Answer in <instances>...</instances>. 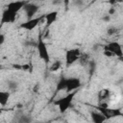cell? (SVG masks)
<instances>
[{"label":"cell","instance_id":"cell-17","mask_svg":"<svg viewBox=\"0 0 123 123\" xmlns=\"http://www.w3.org/2000/svg\"><path fill=\"white\" fill-rule=\"evenodd\" d=\"M18 88V83L15 81H9L8 82V89L11 92H14L16 91Z\"/></svg>","mask_w":123,"mask_h":123},{"label":"cell","instance_id":"cell-2","mask_svg":"<svg viewBox=\"0 0 123 123\" xmlns=\"http://www.w3.org/2000/svg\"><path fill=\"white\" fill-rule=\"evenodd\" d=\"M37 54H38L39 59L41 61H43L46 64L50 63L51 58H50L49 50H48L47 44L45 43L41 35L38 36V39H37Z\"/></svg>","mask_w":123,"mask_h":123},{"label":"cell","instance_id":"cell-9","mask_svg":"<svg viewBox=\"0 0 123 123\" xmlns=\"http://www.w3.org/2000/svg\"><path fill=\"white\" fill-rule=\"evenodd\" d=\"M82 86V83H81V80L77 77H68L67 79V88H66V93L67 92H71V91H74V90H77L81 87Z\"/></svg>","mask_w":123,"mask_h":123},{"label":"cell","instance_id":"cell-11","mask_svg":"<svg viewBox=\"0 0 123 123\" xmlns=\"http://www.w3.org/2000/svg\"><path fill=\"white\" fill-rule=\"evenodd\" d=\"M89 116H90L92 122H94V123H103V122L107 121L106 116L97 110L89 111Z\"/></svg>","mask_w":123,"mask_h":123},{"label":"cell","instance_id":"cell-25","mask_svg":"<svg viewBox=\"0 0 123 123\" xmlns=\"http://www.w3.org/2000/svg\"><path fill=\"white\" fill-rule=\"evenodd\" d=\"M97 1H98V0H92L91 3H95V2H97Z\"/></svg>","mask_w":123,"mask_h":123},{"label":"cell","instance_id":"cell-12","mask_svg":"<svg viewBox=\"0 0 123 123\" xmlns=\"http://www.w3.org/2000/svg\"><path fill=\"white\" fill-rule=\"evenodd\" d=\"M58 15H59L58 11H52V12H49L46 14H44L45 24H46V27L47 28H49L54 22H56V20L58 18Z\"/></svg>","mask_w":123,"mask_h":123},{"label":"cell","instance_id":"cell-19","mask_svg":"<svg viewBox=\"0 0 123 123\" xmlns=\"http://www.w3.org/2000/svg\"><path fill=\"white\" fill-rule=\"evenodd\" d=\"M102 20L105 21V22H109V21L111 20V15H110V14H106V15H104V16L102 17Z\"/></svg>","mask_w":123,"mask_h":123},{"label":"cell","instance_id":"cell-23","mask_svg":"<svg viewBox=\"0 0 123 123\" xmlns=\"http://www.w3.org/2000/svg\"><path fill=\"white\" fill-rule=\"evenodd\" d=\"M83 4V1L82 0H76L75 1V5H77V6H81Z\"/></svg>","mask_w":123,"mask_h":123},{"label":"cell","instance_id":"cell-18","mask_svg":"<svg viewBox=\"0 0 123 123\" xmlns=\"http://www.w3.org/2000/svg\"><path fill=\"white\" fill-rule=\"evenodd\" d=\"M107 33H108V35H113V34H115L116 33V29L115 28H113V27H111V28H109L108 29V31H107Z\"/></svg>","mask_w":123,"mask_h":123},{"label":"cell","instance_id":"cell-21","mask_svg":"<svg viewBox=\"0 0 123 123\" xmlns=\"http://www.w3.org/2000/svg\"><path fill=\"white\" fill-rule=\"evenodd\" d=\"M104 55L107 56V57H114L111 52H110L109 50H105V49H104Z\"/></svg>","mask_w":123,"mask_h":123},{"label":"cell","instance_id":"cell-6","mask_svg":"<svg viewBox=\"0 0 123 123\" xmlns=\"http://www.w3.org/2000/svg\"><path fill=\"white\" fill-rule=\"evenodd\" d=\"M42 18H44V14L40 15V16H37V17L27 19L25 22H23L19 25V28L23 29V30H26V31H33L38 25V23L41 21Z\"/></svg>","mask_w":123,"mask_h":123},{"label":"cell","instance_id":"cell-20","mask_svg":"<svg viewBox=\"0 0 123 123\" xmlns=\"http://www.w3.org/2000/svg\"><path fill=\"white\" fill-rule=\"evenodd\" d=\"M5 42V35L4 34H0V45L2 46Z\"/></svg>","mask_w":123,"mask_h":123},{"label":"cell","instance_id":"cell-14","mask_svg":"<svg viewBox=\"0 0 123 123\" xmlns=\"http://www.w3.org/2000/svg\"><path fill=\"white\" fill-rule=\"evenodd\" d=\"M11 91L8 90V91H1L0 92V105L2 107H5L8 102H9V99L11 97Z\"/></svg>","mask_w":123,"mask_h":123},{"label":"cell","instance_id":"cell-15","mask_svg":"<svg viewBox=\"0 0 123 123\" xmlns=\"http://www.w3.org/2000/svg\"><path fill=\"white\" fill-rule=\"evenodd\" d=\"M110 98V91L108 89H102L98 93V99H99V105H102L104 101L108 100Z\"/></svg>","mask_w":123,"mask_h":123},{"label":"cell","instance_id":"cell-13","mask_svg":"<svg viewBox=\"0 0 123 123\" xmlns=\"http://www.w3.org/2000/svg\"><path fill=\"white\" fill-rule=\"evenodd\" d=\"M67 79L68 77H62L60 78V80L58 81L57 85H56V88H55V93H59L60 91H66L67 88Z\"/></svg>","mask_w":123,"mask_h":123},{"label":"cell","instance_id":"cell-5","mask_svg":"<svg viewBox=\"0 0 123 123\" xmlns=\"http://www.w3.org/2000/svg\"><path fill=\"white\" fill-rule=\"evenodd\" d=\"M104 49L109 50L110 52H111L114 57H117V58H120V59L123 58V48H122V45L118 41L109 42L108 44H106L104 46Z\"/></svg>","mask_w":123,"mask_h":123},{"label":"cell","instance_id":"cell-8","mask_svg":"<svg viewBox=\"0 0 123 123\" xmlns=\"http://www.w3.org/2000/svg\"><path fill=\"white\" fill-rule=\"evenodd\" d=\"M16 15L17 13L8 10L7 8L3 11L2 15H1V24H8V23H13L16 19Z\"/></svg>","mask_w":123,"mask_h":123},{"label":"cell","instance_id":"cell-3","mask_svg":"<svg viewBox=\"0 0 123 123\" xmlns=\"http://www.w3.org/2000/svg\"><path fill=\"white\" fill-rule=\"evenodd\" d=\"M93 107L95 108V110L103 113L106 116L107 120L114 118V117H118V116H123V111L120 109H111L108 106H100V105L93 106Z\"/></svg>","mask_w":123,"mask_h":123},{"label":"cell","instance_id":"cell-4","mask_svg":"<svg viewBox=\"0 0 123 123\" xmlns=\"http://www.w3.org/2000/svg\"><path fill=\"white\" fill-rule=\"evenodd\" d=\"M82 57V53L79 48H71L65 52V65L68 67L74 62L79 61Z\"/></svg>","mask_w":123,"mask_h":123},{"label":"cell","instance_id":"cell-10","mask_svg":"<svg viewBox=\"0 0 123 123\" xmlns=\"http://www.w3.org/2000/svg\"><path fill=\"white\" fill-rule=\"evenodd\" d=\"M23 10H24V12H25V13H26L27 18L30 19V18H33V17L37 13V12H38V10H39V6H37V5L35 4V3H30V2H28V3L26 4V6L24 7Z\"/></svg>","mask_w":123,"mask_h":123},{"label":"cell","instance_id":"cell-16","mask_svg":"<svg viewBox=\"0 0 123 123\" xmlns=\"http://www.w3.org/2000/svg\"><path fill=\"white\" fill-rule=\"evenodd\" d=\"M61 67H62V62L59 61V60H57V61L53 62L50 64V66H49V71H50V72H56V71L60 70Z\"/></svg>","mask_w":123,"mask_h":123},{"label":"cell","instance_id":"cell-7","mask_svg":"<svg viewBox=\"0 0 123 123\" xmlns=\"http://www.w3.org/2000/svg\"><path fill=\"white\" fill-rule=\"evenodd\" d=\"M27 3H28L27 0H14V1L8 3L6 8L15 13H18L22 9H24V7L26 6Z\"/></svg>","mask_w":123,"mask_h":123},{"label":"cell","instance_id":"cell-1","mask_svg":"<svg viewBox=\"0 0 123 123\" xmlns=\"http://www.w3.org/2000/svg\"><path fill=\"white\" fill-rule=\"evenodd\" d=\"M78 90H74L71 92H67V94L56 101H54V106H56L61 113H64L69 108H71L72 106V102L74 100V97L76 96V94L78 93Z\"/></svg>","mask_w":123,"mask_h":123},{"label":"cell","instance_id":"cell-24","mask_svg":"<svg viewBox=\"0 0 123 123\" xmlns=\"http://www.w3.org/2000/svg\"><path fill=\"white\" fill-rule=\"evenodd\" d=\"M69 1H70V0H63V2H64V5H65V8H66V9H67V7H68Z\"/></svg>","mask_w":123,"mask_h":123},{"label":"cell","instance_id":"cell-22","mask_svg":"<svg viewBox=\"0 0 123 123\" xmlns=\"http://www.w3.org/2000/svg\"><path fill=\"white\" fill-rule=\"evenodd\" d=\"M114 12H115V8L111 7V9L109 10V12H108V14H110V15L111 16V15H112V14H113Z\"/></svg>","mask_w":123,"mask_h":123}]
</instances>
